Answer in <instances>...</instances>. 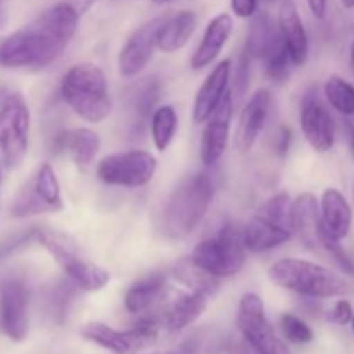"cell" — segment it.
Segmentation results:
<instances>
[{"label": "cell", "instance_id": "42", "mask_svg": "<svg viewBox=\"0 0 354 354\" xmlns=\"http://www.w3.org/2000/svg\"><path fill=\"white\" fill-rule=\"evenodd\" d=\"M348 130H349V144H351V152L354 156V127L353 124H348Z\"/></svg>", "mask_w": 354, "mask_h": 354}, {"label": "cell", "instance_id": "37", "mask_svg": "<svg viewBox=\"0 0 354 354\" xmlns=\"http://www.w3.org/2000/svg\"><path fill=\"white\" fill-rule=\"evenodd\" d=\"M230 7L237 17H252L258 12V0H230Z\"/></svg>", "mask_w": 354, "mask_h": 354}, {"label": "cell", "instance_id": "31", "mask_svg": "<svg viewBox=\"0 0 354 354\" xmlns=\"http://www.w3.org/2000/svg\"><path fill=\"white\" fill-rule=\"evenodd\" d=\"M328 104L344 116H354V85L341 76H330L325 83Z\"/></svg>", "mask_w": 354, "mask_h": 354}, {"label": "cell", "instance_id": "5", "mask_svg": "<svg viewBox=\"0 0 354 354\" xmlns=\"http://www.w3.org/2000/svg\"><path fill=\"white\" fill-rule=\"evenodd\" d=\"M294 201L287 192L270 197L244 228V244L251 252H266L286 244L294 230Z\"/></svg>", "mask_w": 354, "mask_h": 354}, {"label": "cell", "instance_id": "32", "mask_svg": "<svg viewBox=\"0 0 354 354\" xmlns=\"http://www.w3.org/2000/svg\"><path fill=\"white\" fill-rule=\"evenodd\" d=\"M75 283L68 280V283H59L50 292V297H48V310H50L52 318L57 324H62L66 320V317H68L69 304H71L73 296H75Z\"/></svg>", "mask_w": 354, "mask_h": 354}, {"label": "cell", "instance_id": "28", "mask_svg": "<svg viewBox=\"0 0 354 354\" xmlns=\"http://www.w3.org/2000/svg\"><path fill=\"white\" fill-rule=\"evenodd\" d=\"M171 275L178 280L182 286L189 287L192 292H201L206 294V296H213L220 290V279L211 273H207L206 270L201 268L196 261L192 259V256L189 258H182L175 263L171 270Z\"/></svg>", "mask_w": 354, "mask_h": 354}, {"label": "cell", "instance_id": "44", "mask_svg": "<svg viewBox=\"0 0 354 354\" xmlns=\"http://www.w3.org/2000/svg\"><path fill=\"white\" fill-rule=\"evenodd\" d=\"M349 64H351V71L354 75V40L351 44V52H349Z\"/></svg>", "mask_w": 354, "mask_h": 354}, {"label": "cell", "instance_id": "40", "mask_svg": "<svg viewBox=\"0 0 354 354\" xmlns=\"http://www.w3.org/2000/svg\"><path fill=\"white\" fill-rule=\"evenodd\" d=\"M308 6L317 19H324L327 14V0H308Z\"/></svg>", "mask_w": 354, "mask_h": 354}, {"label": "cell", "instance_id": "38", "mask_svg": "<svg viewBox=\"0 0 354 354\" xmlns=\"http://www.w3.org/2000/svg\"><path fill=\"white\" fill-rule=\"evenodd\" d=\"M290 144H292V131H290L289 127H280L275 140V149L277 152H279V156L283 158V156L289 152Z\"/></svg>", "mask_w": 354, "mask_h": 354}, {"label": "cell", "instance_id": "36", "mask_svg": "<svg viewBox=\"0 0 354 354\" xmlns=\"http://www.w3.org/2000/svg\"><path fill=\"white\" fill-rule=\"evenodd\" d=\"M353 306L349 301L346 299H341L337 301V303L334 304V308L330 310V313H328V320L334 322V324L337 325H348L353 322Z\"/></svg>", "mask_w": 354, "mask_h": 354}, {"label": "cell", "instance_id": "1", "mask_svg": "<svg viewBox=\"0 0 354 354\" xmlns=\"http://www.w3.org/2000/svg\"><path fill=\"white\" fill-rule=\"evenodd\" d=\"M80 14L69 2L55 3L31 23L0 40V66L6 69H44L71 44Z\"/></svg>", "mask_w": 354, "mask_h": 354}, {"label": "cell", "instance_id": "19", "mask_svg": "<svg viewBox=\"0 0 354 354\" xmlns=\"http://www.w3.org/2000/svg\"><path fill=\"white\" fill-rule=\"evenodd\" d=\"M279 28L282 40L289 50L290 61L294 66H304L308 61V33L303 19L294 0H280L279 7Z\"/></svg>", "mask_w": 354, "mask_h": 354}, {"label": "cell", "instance_id": "45", "mask_svg": "<svg viewBox=\"0 0 354 354\" xmlns=\"http://www.w3.org/2000/svg\"><path fill=\"white\" fill-rule=\"evenodd\" d=\"M342 3H344L346 9H353L354 7V0H342Z\"/></svg>", "mask_w": 354, "mask_h": 354}, {"label": "cell", "instance_id": "27", "mask_svg": "<svg viewBox=\"0 0 354 354\" xmlns=\"http://www.w3.org/2000/svg\"><path fill=\"white\" fill-rule=\"evenodd\" d=\"M166 290V275L152 273L145 279L135 282L124 294V308L130 313L138 315L154 306Z\"/></svg>", "mask_w": 354, "mask_h": 354}, {"label": "cell", "instance_id": "14", "mask_svg": "<svg viewBox=\"0 0 354 354\" xmlns=\"http://www.w3.org/2000/svg\"><path fill=\"white\" fill-rule=\"evenodd\" d=\"M166 14L147 21L130 35L118 55V71L121 76L133 78L147 68L151 59L154 57L156 48H158V31L162 21L166 19Z\"/></svg>", "mask_w": 354, "mask_h": 354}, {"label": "cell", "instance_id": "23", "mask_svg": "<svg viewBox=\"0 0 354 354\" xmlns=\"http://www.w3.org/2000/svg\"><path fill=\"white\" fill-rule=\"evenodd\" d=\"M320 214L328 235L337 241L348 237L353 225V209L337 189H327L322 194Z\"/></svg>", "mask_w": 354, "mask_h": 354}, {"label": "cell", "instance_id": "17", "mask_svg": "<svg viewBox=\"0 0 354 354\" xmlns=\"http://www.w3.org/2000/svg\"><path fill=\"white\" fill-rule=\"evenodd\" d=\"M299 121L308 144L315 151L327 152L334 147V120L317 93H306L301 104Z\"/></svg>", "mask_w": 354, "mask_h": 354}, {"label": "cell", "instance_id": "49", "mask_svg": "<svg viewBox=\"0 0 354 354\" xmlns=\"http://www.w3.org/2000/svg\"><path fill=\"white\" fill-rule=\"evenodd\" d=\"M351 325H353V332H354V317H353V322H351Z\"/></svg>", "mask_w": 354, "mask_h": 354}, {"label": "cell", "instance_id": "46", "mask_svg": "<svg viewBox=\"0 0 354 354\" xmlns=\"http://www.w3.org/2000/svg\"><path fill=\"white\" fill-rule=\"evenodd\" d=\"M151 2H154V3H159V6H162V3H171V2H178V0H151Z\"/></svg>", "mask_w": 354, "mask_h": 354}, {"label": "cell", "instance_id": "24", "mask_svg": "<svg viewBox=\"0 0 354 354\" xmlns=\"http://www.w3.org/2000/svg\"><path fill=\"white\" fill-rule=\"evenodd\" d=\"M196 14L192 10L168 12L158 31V48L165 54H173L187 45L196 31Z\"/></svg>", "mask_w": 354, "mask_h": 354}, {"label": "cell", "instance_id": "11", "mask_svg": "<svg viewBox=\"0 0 354 354\" xmlns=\"http://www.w3.org/2000/svg\"><path fill=\"white\" fill-rule=\"evenodd\" d=\"M64 207L61 185L55 176L54 168L44 162L37 169L31 180L24 183L23 189L16 196L10 213L14 218L33 216V214L57 213Z\"/></svg>", "mask_w": 354, "mask_h": 354}, {"label": "cell", "instance_id": "48", "mask_svg": "<svg viewBox=\"0 0 354 354\" xmlns=\"http://www.w3.org/2000/svg\"><path fill=\"white\" fill-rule=\"evenodd\" d=\"M6 95H7V93H6V90H3V88H0V104H2V100L6 99Z\"/></svg>", "mask_w": 354, "mask_h": 354}, {"label": "cell", "instance_id": "8", "mask_svg": "<svg viewBox=\"0 0 354 354\" xmlns=\"http://www.w3.org/2000/svg\"><path fill=\"white\" fill-rule=\"evenodd\" d=\"M244 232L235 225L227 223L218 230L216 235L201 241L192 252V259L218 279L234 277L245 265Z\"/></svg>", "mask_w": 354, "mask_h": 354}, {"label": "cell", "instance_id": "33", "mask_svg": "<svg viewBox=\"0 0 354 354\" xmlns=\"http://www.w3.org/2000/svg\"><path fill=\"white\" fill-rule=\"evenodd\" d=\"M280 327H282L283 335L294 344H308L313 341V330L306 322L301 320L296 315L286 313L280 318Z\"/></svg>", "mask_w": 354, "mask_h": 354}, {"label": "cell", "instance_id": "3", "mask_svg": "<svg viewBox=\"0 0 354 354\" xmlns=\"http://www.w3.org/2000/svg\"><path fill=\"white\" fill-rule=\"evenodd\" d=\"M268 277L275 286L313 299H330L349 292V283L342 277L306 259H280L270 266Z\"/></svg>", "mask_w": 354, "mask_h": 354}, {"label": "cell", "instance_id": "12", "mask_svg": "<svg viewBox=\"0 0 354 354\" xmlns=\"http://www.w3.org/2000/svg\"><path fill=\"white\" fill-rule=\"evenodd\" d=\"M237 327L242 337L261 354H292L286 342L279 339L275 328L266 317L263 299L254 292L241 297L237 311Z\"/></svg>", "mask_w": 354, "mask_h": 354}, {"label": "cell", "instance_id": "15", "mask_svg": "<svg viewBox=\"0 0 354 354\" xmlns=\"http://www.w3.org/2000/svg\"><path fill=\"white\" fill-rule=\"evenodd\" d=\"M28 289L21 279H7L0 287V328L14 342L28 335Z\"/></svg>", "mask_w": 354, "mask_h": 354}, {"label": "cell", "instance_id": "34", "mask_svg": "<svg viewBox=\"0 0 354 354\" xmlns=\"http://www.w3.org/2000/svg\"><path fill=\"white\" fill-rule=\"evenodd\" d=\"M265 62H266V75H268L273 82H282V80H286L290 71V64H292L286 44L280 45V47L277 48V50L273 52Z\"/></svg>", "mask_w": 354, "mask_h": 354}, {"label": "cell", "instance_id": "2", "mask_svg": "<svg viewBox=\"0 0 354 354\" xmlns=\"http://www.w3.org/2000/svg\"><path fill=\"white\" fill-rule=\"evenodd\" d=\"M213 196L214 183L207 173L183 178L168 197L162 211V232L166 237L183 239L194 234L206 218Z\"/></svg>", "mask_w": 354, "mask_h": 354}, {"label": "cell", "instance_id": "35", "mask_svg": "<svg viewBox=\"0 0 354 354\" xmlns=\"http://www.w3.org/2000/svg\"><path fill=\"white\" fill-rule=\"evenodd\" d=\"M249 59H251V55L244 48V52L241 54V59H239L237 71H235L234 93H232V95H237L239 99H242L249 88Z\"/></svg>", "mask_w": 354, "mask_h": 354}, {"label": "cell", "instance_id": "47", "mask_svg": "<svg viewBox=\"0 0 354 354\" xmlns=\"http://www.w3.org/2000/svg\"><path fill=\"white\" fill-rule=\"evenodd\" d=\"M154 354H182L178 351V348H175V349H171V351H166V353H154Z\"/></svg>", "mask_w": 354, "mask_h": 354}, {"label": "cell", "instance_id": "25", "mask_svg": "<svg viewBox=\"0 0 354 354\" xmlns=\"http://www.w3.org/2000/svg\"><path fill=\"white\" fill-rule=\"evenodd\" d=\"M207 299H209V296H206V294L192 292V290L189 294H180L169 304L168 311L162 318V325L166 327V330L176 334V332L192 325L206 311Z\"/></svg>", "mask_w": 354, "mask_h": 354}, {"label": "cell", "instance_id": "10", "mask_svg": "<svg viewBox=\"0 0 354 354\" xmlns=\"http://www.w3.org/2000/svg\"><path fill=\"white\" fill-rule=\"evenodd\" d=\"M158 171V159L147 151L118 152L106 156L97 166V176L100 182L113 187H144L154 178Z\"/></svg>", "mask_w": 354, "mask_h": 354}, {"label": "cell", "instance_id": "26", "mask_svg": "<svg viewBox=\"0 0 354 354\" xmlns=\"http://www.w3.org/2000/svg\"><path fill=\"white\" fill-rule=\"evenodd\" d=\"M55 147L69 152L78 166H88L100 149V137L90 128H75L57 137Z\"/></svg>", "mask_w": 354, "mask_h": 354}, {"label": "cell", "instance_id": "4", "mask_svg": "<svg viewBox=\"0 0 354 354\" xmlns=\"http://www.w3.org/2000/svg\"><path fill=\"white\" fill-rule=\"evenodd\" d=\"M64 102L88 123H100L111 113V97L102 69L92 62L75 64L61 82Z\"/></svg>", "mask_w": 354, "mask_h": 354}, {"label": "cell", "instance_id": "39", "mask_svg": "<svg viewBox=\"0 0 354 354\" xmlns=\"http://www.w3.org/2000/svg\"><path fill=\"white\" fill-rule=\"evenodd\" d=\"M227 354H261V353L242 337V339H234V341L227 346Z\"/></svg>", "mask_w": 354, "mask_h": 354}, {"label": "cell", "instance_id": "30", "mask_svg": "<svg viewBox=\"0 0 354 354\" xmlns=\"http://www.w3.org/2000/svg\"><path fill=\"white\" fill-rule=\"evenodd\" d=\"M178 128V116L171 106H161L154 111L151 118L152 140L158 151H166L171 144L173 137Z\"/></svg>", "mask_w": 354, "mask_h": 354}, {"label": "cell", "instance_id": "18", "mask_svg": "<svg viewBox=\"0 0 354 354\" xmlns=\"http://www.w3.org/2000/svg\"><path fill=\"white\" fill-rule=\"evenodd\" d=\"M270 104H272V95H270L268 90L263 88L252 93L251 99L242 107L234 140L237 151L248 152L256 144L259 133L265 128L266 118L270 113Z\"/></svg>", "mask_w": 354, "mask_h": 354}, {"label": "cell", "instance_id": "29", "mask_svg": "<svg viewBox=\"0 0 354 354\" xmlns=\"http://www.w3.org/2000/svg\"><path fill=\"white\" fill-rule=\"evenodd\" d=\"M161 97V82L156 76L145 78L135 86L130 99L131 113H133V124H142L154 114V106Z\"/></svg>", "mask_w": 354, "mask_h": 354}, {"label": "cell", "instance_id": "13", "mask_svg": "<svg viewBox=\"0 0 354 354\" xmlns=\"http://www.w3.org/2000/svg\"><path fill=\"white\" fill-rule=\"evenodd\" d=\"M80 335L113 354H137L158 341V327L154 322L144 320L130 330H116L100 322H88L80 328Z\"/></svg>", "mask_w": 354, "mask_h": 354}, {"label": "cell", "instance_id": "41", "mask_svg": "<svg viewBox=\"0 0 354 354\" xmlns=\"http://www.w3.org/2000/svg\"><path fill=\"white\" fill-rule=\"evenodd\" d=\"M66 2L71 3V6L75 7L76 12H78L80 16H83V14H85L86 10L93 6V3L99 2V0H66Z\"/></svg>", "mask_w": 354, "mask_h": 354}, {"label": "cell", "instance_id": "21", "mask_svg": "<svg viewBox=\"0 0 354 354\" xmlns=\"http://www.w3.org/2000/svg\"><path fill=\"white\" fill-rule=\"evenodd\" d=\"M232 73V62L230 59H225L220 64L214 66L213 71L207 75V78L204 80V83L201 85L199 92H197L196 100H194L192 107V120L197 124L204 123V121L209 118V114L213 113L214 107L220 104V100L223 99L225 93L228 92V80H230Z\"/></svg>", "mask_w": 354, "mask_h": 354}, {"label": "cell", "instance_id": "6", "mask_svg": "<svg viewBox=\"0 0 354 354\" xmlns=\"http://www.w3.org/2000/svg\"><path fill=\"white\" fill-rule=\"evenodd\" d=\"M294 230L299 235L301 242L310 251L320 252L330 258L339 268L348 275L354 277V261L351 256L344 251L341 241L328 235L325 230L320 214V203L311 192H304L294 199L292 204Z\"/></svg>", "mask_w": 354, "mask_h": 354}, {"label": "cell", "instance_id": "7", "mask_svg": "<svg viewBox=\"0 0 354 354\" xmlns=\"http://www.w3.org/2000/svg\"><path fill=\"white\" fill-rule=\"evenodd\" d=\"M37 241L48 251V254L54 258L59 268L62 270L69 282L75 283L78 289L86 292H95L104 289L109 283L111 275L107 270L100 268L95 263L83 258L69 239L59 232L50 228H37L35 234Z\"/></svg>", "mask_w": 354, "mask_h": 354}, {"label": "cell", "instance_id": "43", "mask_svg": "<svg viewBox=\"0 0 354 354\" xmlns=\"http://www.w3.org/2000/svg\"><path fill=\"white\" fill-rule=\"evenodd\" d=\"M6 21H7V14H6V9H3V7L0 6V28H2L3 24H6Z\"/></svg>", "mask_w": 354, "mask_h": 354}, {"label": "cell", "instance_id": "20", "mask_svg": "<svg viewBox=\"0 0 354 354\" xmlns=\"http://www.w3.org/2000/svg\"><path fill=\"white\" fill-rule=\"evenodd\" d=\"M232 33H234V17L228 12L214 16L207 24L206 31H204L203 38H201L199 45H197L196 52L190 59V66L194 69H203L213 64L220 52L223 50L225 44L232 37Z\"/></svg>", "mask_w": 354, "mask_h": 354}, {"label": "cell", "instance_id": "16", "mask_svg": "<svg viewBox=\"0 0 354 354\" xmlns=\"http://www.w3.org/2000/svg\"><path fill=\"white\" fill-rule=\"evenodd\" d=\"M232 116H234V95L232 92H227L209 118L204 121L206 127L201 137V161L206 166H213L223 156L230 137Z\"/></svg>", "mask_w": 354, "mask_h": 354}, {"label": "cell", "instance_id": "22", "mask_svg": "<svg viewBox=\"0 0 354 354\" xmlns=\"http://www.w3.org/2000/svg\"><path fill=\"white\" fill-rule=\"evenodd\" d=\"M283 44L279 23L272 19L268 12H256L249 24L245 50L254 59H266Z\"/></svg>", "mask_w": 354, "mask_h": 354}, {"label": "cell", "instance_id": "9", "mask_svg": "<svg viewBox=\"0 0 354 354\" xmlns=\"http://www.w3.org/2000/svg\"><path fill=\"white\" fill-rule=\"evenodd\" d=\"M30 144V107L19 92L7 93L0 104V161L6 168L23 162Z\"/></svg>", "mask_w": 354, "mask_h": 354}]
</instances>
